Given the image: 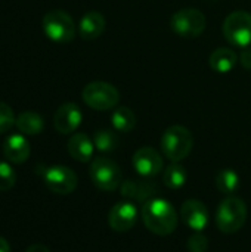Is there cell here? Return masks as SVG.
Masks as SVG:
<instances>
[{
    "instance_id": "obj_9",
    "label": "cell",
    "mask_w": 251,
    "mask_h": 252,
    "mask_svg": "<svg viewBox=\"0 0 251 252\" xmlns=\"http://www.w3.org/2000/svg\"><path fill=\"white\" fill-rule=\"evenodd\" d=\"M43 182L46 188L56 195H70L77 188L75 173L65 165H52L43 171Z\"/></svg>"
},
{
    "instance_id": "obj_26",
    "label": "cell",
    "mask_w": 251,
    "mask_h": 252,
    "mask_svg": "<svg viewBox=\"0 0 251 252\" xmlns=\"http://www.w3.org/2000/svg\"><path fill=\"white\" fill-rule=\"evenodd\" d=\"M186 247H188V251L189 252H206L207 248H209V241H207V238L203 233L197 232L195 235H192L188 239V245Z\"/></svg>"
},
{
    "instance_id": "obj_12",
    "label": "cell",
    "mask_w": 251,
    "mask_h": 252,
    "mask_svg": "<svg viewBox=\"0 0 251 252\" xmlns=\"http://www.w3.org/2000/svg\"><path fill=\"white\" fill-rule=\"evenodd\" d=\"M136 220L138 210L132 202H118L108 214V223L115 232H129L136 224Z\"/></svg>"
},
{
    "instance_id": "obj_18",
    "label": "cell",
    "mask_w": 251,
    "mask_h": 252,
    "mask_svg": "<svg viewBox=\"0 0 251 252\" xmlns=\"http://www.w3.org/2000/svg\"><path fill=\"white\" fill-rule=\"evenodd\" d=\"M15 126L19 130V133L27 134V136H36L43 131L44 121L40 114L33 112V111H25L16 117Z\"/></svg>"
},
{
    "instance_id": "obj_20",
    "label": "cell",
    "mask_w": 251,
    "mask_h": 252,
    "mask_svg": "<svg viewBox=\"0 0 251 252\" xmlns=\"http://www.w3.org/2000/svg\"><path fill=\"white\" fill-rule=\"evenodd\" d=\"M111 123H112V127L118 131H123V133H127V131H132L136 126V115L135 112L127 108V106H118L112 117H111Z\"/></svg>"
},
{
    "instance_id": "obj_10",
    "label": "cell",
    "mask_w": 251,
    "mask_h": 252,
    "mask_svg": "<svg viewBox=\"0 0 251 252\" xmlns=\"http://www.w3.org/2000/svg\"><path fill=\"white\" fill-rule=\"evenodd\" d=\"M132 162H133V167L138 171V174H141L143 177L157 176L163 170L161 155L149 146L138 149L133 155Z\"/></svg>"
},
{
    "instance_id": "obj_24",
    "label": "cell",
    "mask_w": 251,
    "mask_h": 252,
    "mask_svg": "<svg viewBox=\"0 0 251 252\" xmlns=\"http://www.w3.org/2000/svg\"><path fill=\"white\" fill-rule=\"evenodd\" d=\"M16 183V173L4 161H0V192L10 190Z\"/></svg>"
},
{
    "instance_id": "obj_2",
    "label": "cell",
    "mask_w": 251,
    "mask_h": 252,
    "mask_svg": "<svg viewBox=\"0 0 251 252\" xmlns=\"http://www.w3.org/2000/svg\"><path fill=\"white\" fill-rule=\"evenodd\" d=\"M194 146L192 133L183 126H172L169 127L161 137V149L163 154L173 162H179L185 159Z\"/></svg>"
},
{
    "instance_id": "obj_4",
    "label": "cell",
    "mask_w": 251,
    "mask_h": 252,
    "mask_svg": "<svg viewBox=\"0 0 251 252\" xmlns=\"http://www.w3.org/2000/svg\"><path fill=\"white\" fill-rule=\"evenodd\" d=\"M223 35L235 47L251 46V13L235 10L229 13L223 22Z\"/></svg>"
},
{
    "instance_id": "obj_23",
    "label": "cell",
    "mask_w": 251,
    "mask_h": 252,
    "mask_svg": "<svg viewBox=\"0 0 251 252\" xmlns=\"http://www.w3.org/2000/svg\"><path fill=\"white\" fill-rule=\"evenodd\" d=\"M93 145L101 152H112L118 146V137L114 131L101 128L93 136Z\"/></svg>"
},
{
    "instance_id": "obj_11",
    "label": "cell",
    "mask_w": 251,
    "mask_h": 252,
    "mask_svg": "<svg viewBox=\"0 0 251 252\" xmlns=\"http://www.w3.org/2000/svg\"><path fill=\"white\" fill-rule=\"evenodd\" d=\"M180 219L182 221L192 230L201 232L206 229L209 223V211L207 207L197 199H188L180 207Z\"/></svg>"
},
{
    "instance_id": "obj_22",
    "label": "cell",
    "mask_w": 251,
    "mask_h": 252,
    "mask_svg": "<svg viewBox=\"0 0 251 252\" xmlns=\"http://www.w3.org/2000/svg\"><path fill=\"white\" fill-rule=\"evenodd\" d=\"M186 179H188L186 170L180 164H178V162L170 164L166 168L164 174H163V180H164L166 186L170 188V189H179V188H182L186 183Z\"/></svg>"
},
{
    "instance_id": "obj_29",
    "label": "cell",
    "mask_w": 251,
    "mask_h": 252,
    "mask_svg": "<svg viewBox=\"0 0 251 252\" xmlns=\"http://www.w3.org/2000/svg\"><path fill=\"white\" fill-rule=\"evenodd\" d=\"M0 252H10V245H9V242H7L4 238H1V236H0Z\"/></svg>"
},
{
    "instance_id": "obj_17",
    "label": "cell",
    "mask_w": 251,
    "mask_h": 252,
    "mask_svg": "<svg viewBox=\"0 0 251 252\" xmlns=\"http://www.w3.org/2000/svg\"><path fill=\"white\" fill-rule=\"evenodd\" d=\"M209 62H210V66L213 71L220 72V74H226L235 68L237 62H238V56L232 49L219 47L210 55Z\"/></svg>"
},
{
    "instance_id": "obj_25",
    "label": "cell",
    "mask_w": 251,
    "mask_h": 252,
    "mask_svg": "<svg viewBox=\"0 0 251 252\" xmlns=\"http://www.w3.org/2000/svg\"><path fill=\"white\" fill-rule=\"evenodd\" d=\"M15 121H16V117L12 108L7 103L0 102V134L9 131L15 126Z\"/></svg>"
},
{
    "instance_id": "obj_16",
    "label": "cell",
    "mask_w": 251,
    "mask_h": 252,
    "mask_svg": "<svg viewBox=\"0 0 251 252\" xmlns=\"http://www.w3.org/2000/svg\"><path fill=\"white\" fill-rule=\"evenodd\" d=\"M105 25H107V21H105L104 15L101 12L90 10L81 18L80 25H78V31H80L81 38L95 40L104 32Z\"/></svg>"
},
{
    "instance_id": "obj_8",
    "label": "cell",
    "mask_w": 251,
    "mask_h": 252,
    "mask_svg": "<svg viewBox=\"0 0 251 252\" xmlns=\"http://www.w3.org/2000/svg\"><path fill=\"white\" fill-rule=\"evenodd\" d=\"M170 27L180 37L195 38L206 30V16L198 9H180L172 16Z\"/></svg>"
},
{
    "instance_id": "obj_15",
    "label": "cell",
    "mask_w": 251,
    "mask_h": 252,
    "mask_svg": "<svg viewBox=\"0 0 251 252\" xmlns=\"http://www.w3.org/2000/svg\"><path fill=\"white\" fill-rule=\"evenodd\" d=\"M67 149H68V154L71 155V158H74L75 161L87 162L93 157L95 145H93V140H90L87 134L77 133L70 137V140L67 143Z\"/></svg>"
},
{
    "instance_id": "obj_3",
    "label": "cell",
    "mask_w": 251,
    "mask_h": 252,
    "mask_svg": "<svg viewBox=\"0 0 251 252\" xmlns=\"http://www.w3.org/2000/svg\"><path fill=\"white\" fill-rule=\"evenodd\" d=\"M247 220V207L237 196L225 198L216 211V224L223 233L238 232Z\"/></svg>"
},
{
    "instance_id": "obj_27",
    "label": "cell",
    "mask_w": 251,
    "mask_h": 252,
    "mask_svg": "<svg viewBox=\"0 0 251 252\" xmlns=\"http://www.w3.org/2000/svg\"><path fill=\"white\" fill-rule=\"evenodd\" d=\"M240 62H241V65H243L246 69L251 71V49L250 47H246V49L241 52V55H240Z\"/></svg>"
},
{
    "instance_id": "obj_28",
    "label": "cell",
    "mask_w": 251,
    "mask_h": 252,
    "mask_svg": "<svg viewBox=\"0 0 251 252\" xmlns=\"http://www.w3.org/2000/svg\"><path fill=\"white\" fill-rule=\"evenodd\" d=\"M25 252H50V251H49V248H47L46 245H43V244H33V245H30V247L27 248V251Z\"/></svg>"
},
{
    "instance_id": "obj_7",
    "label": "cell",
    "mask_w": 251,
    "mask_h": 252,
    "mask_svg": "<svg viewBox=\"0 0 251 252\" xmlns=\"http://www.w3.org/2000/svg\"><path fill=\"white\" fill-rule=\"evenodd\" d=\"M90 179L93 182V185L101 189V190H115L117 188H120L121 185V170L120 167L104 157L95 158L90 164V170H89Z\"/></svg>"
},
{
    "instance_id": "obj_21",
    "label": "cell",
    "mask_w": 251,
    "mask_h": 252,
    "mask_svg": "<svg viewBox=\"0 0 251 252\" xmlns=\"http://www.w3.org/2000/svg\"><path fill=\"white\" fill-rule=\"evenodd\" d=\"M215 183L217 190L222 192L223 195H234L240 188V176L234 170L226 168L217 173Z\"/></svg>"
},
{
    "instance_id": "obj_19",
    "label": "cell",
    "mask_w": 251,
    "mask_h": 252,
    "mask_svg": "<svg viewBox=\"0 0 251 252\" xmlns=\"http://www.w3.org/2000/svg\"><path fill=\"white\" fill-rule=\"evenodd\" d=\"M157 190V186L152 185V182H126L121 185V193L124 198H133L138 201L148 199L154 195Z\"/></svg>"
},
{
    "instance_id": "obj_5",
    "label": "cell",
    "mask_w": 251,
    "mask_h": 252,
    "mask_svg": "<svg viewBox=\"0 0 251 252\" xmlns=\"http://www.w3.org/2000/svg\"><path fill=\"white\" fill-rule=\"evenodd\" d=\"M83 100L96 111H108L120 100L118 90L107 81H92L83 89Z\"/></svg>"
},
{
    "instance_id": "obj_1",
    "label": "cell",
    "mask_w": 251,
    "mask_h": 252,
    "mask_svg": "<svg viewBox=\"0 0 251 252\" xmlns=\"http://www.w3.org/2000/svg\"><path fill=\"white\" fill-rule=\"evenodd\" d=\"M141 216L146 229L158 236H167L176 230L178 213L166 199L154 198L146 201L142 207Z\"/></svg>"
},
{
    "instance_id": "obj_14",
    "label": "cell",
    "mask_w": 251,
    "mask_h": 252,
    "mask_svg": "<svg viewBox=\"0 0 251 252\" xmlns=\"http://www.w3.org/2000/svg\"><path fill=\"white\" fill-rule=\"evenodd\" d=\"M3 154L12 164H22L31 154V146L22 134H10L3 143Z\"/></svg>"
},
{
    "instance_id": "obj_6",
    "label": "cell",
    "mask_w": 251,
    "mask_h": 252,
    "mask_svg": "<svg viewBox=\"0 0 251 252\" xmlns=\"http://www.w3.org/2000/svg\"><path fill=\"white\" fill-rule=\"evenodd\" d=\"M44 34L56 43H68L75 35V24L64 10H50L43 16L41 22Z\"/></svg>"
},
{
    "instance_id": "obj_13",
    "label": "cell",
    "mask_w": 251,
    "mask_h": 252,
    "mask_svg": "<svg viewBox=\"0 0 251 252\" xmlns=\"http://www.w3.org/2000/svg\"><path fill=\"white\" fill-rule=\"evenodd\" d=\"M81 118L83 115L80 108L72 102H67L56 109L53 117V126L61 134H70L78 128V126L81 124Z\"/></svg>"
}]
</instances>
